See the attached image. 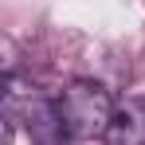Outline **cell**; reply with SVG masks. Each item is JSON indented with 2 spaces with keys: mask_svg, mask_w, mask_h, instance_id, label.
Here are the masks:
<instances>
[{
  "mask_svg": "<svg viewBox=\"0 0 145 145\" xmlns=\"http://www.w3.org/2000/svg\"><path fill=\"white\" fill-rule=\"evenodd\" d=\"M55 110H59V121L67 129V141H90V137H106L118 102L102 82L74 78L55 94Z\"/></svg>",
  "mask_w": 145,
  "mask_h": 145,
  "instance_id": "6da1fadb",
  "label": "cell"
},
{
  "mask_svg": "<svg viewBox=\"0 0 145 145\" xmlns=\"http://www.w3.org/2000/svg\"><path fill=\"white\" fill-rule=\"evenodd\" d=\"M106 145H145V98H125L106 129Z\"/></svg>",
  "mask_w": 145,
  "mask_h": 145,
  "instance_id": "7a4b0ae2",
  "label": "cell"
}]
</instances>
